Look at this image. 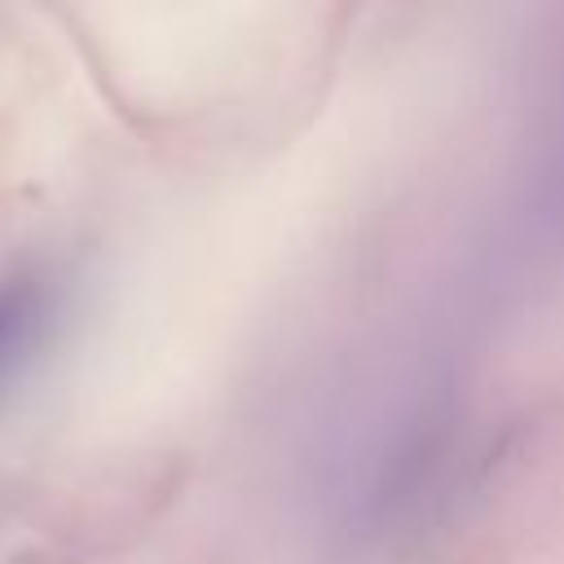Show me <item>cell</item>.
<instances>
[{
  "label": "cell",
  "instance_id": "cell-1",
  "mask_svg": "<svg viewBox=\"0 0 564 564\" xmlns=\"http://www.w3.org/2000/svg\"><path fill=\"white\" fill-rule=\"evenodd\" d=\"M44 317V295L31 282H13L0 291V379L22 357V348L35 339V326Z\"/></svg>",
  "mask_w": 564,
  "mask_h": 564
}]
</instances>
